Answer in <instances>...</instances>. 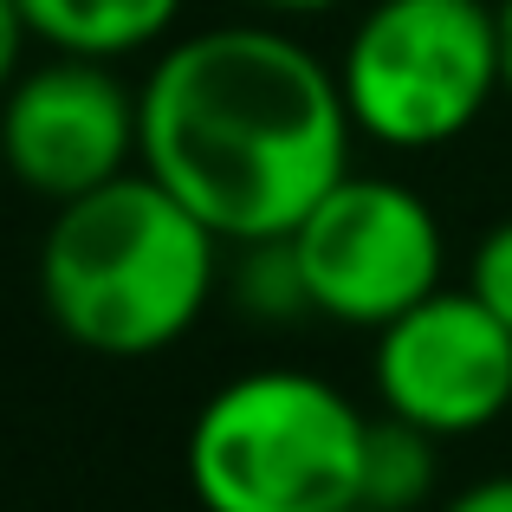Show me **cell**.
Here are the masks:
<instances>
[{
  "instance_id": "cell-1",
  "label": "cell",
  "mask_w": 512,
  "mask_h": 512,
  "mask_svg": "<svg viewBox=\"0 0 512 512\" xmlns=\"http://www.w3.org/2000/svg\"><path fill=\"white\" fill-rule=\"evenodd\" d=\"M137 98L143 175H156L221 247L292 234L350 175L357 124L338 65L292 26L247 13L169 39Z\"/></svg>"
},
{
  "instance_id": "cell-2",
  "label": "cell",
  "mask_w": 512,
  "mask_h": 512,
  "mask_svg": "<svg viewBox=\"0 0 512 512\" xmlns=\"http://www.w3.org/2000/svg\"><path fill=\"white\" fill-rule=\"evenodd\" d=\"M221 273L227 247L143 169L52 208L33 253L52 331L111 363L175 350L208 318Z\"/></svg>"
},
{
  "instance_id": "cell-3",
  "label": "cell",
  "mask_w": 512,
  "mask_h": 512,
  "mask_svg": "<svg viewBox=\"0 0 512 512\" xmlns=\"http://www.w3.org/2000/svg\"><path fill=\"white\" fill-rule=\"evenodd\" d=\"M370 415L331 376L260 363L208 389L182 441L201 512H344L357 506Z\"/></svg>"
},
{
  "instance_id": "cell-4",
  "label": "cell",
  "mask_w": 512,
  "mask_h": 512,
  "mask_svg": "<svg viewBox=\"0 0 512 512\" xmlns=\"http://www.w3.org/2000/svg\"><path fill=\"white\" fill-rule=\"evenodd\" d=\"M357 143L428 156L461 143L500 85V20L487 0H370L338 52Z\"/></svg>"
},
{
  "instance_id": "cell-5",
  "label": "cell",
  "mask_w": 512,
  "mask_h": 512,
  "mask_svg": "<svg viewBox=\"0 0 512 512\" xmlns=\"http://www.w3.org/2000/svg\"><path fill=\"white\" fill-rule=\"evenodd\" d=\"M312 312L344 331H383L448 286V227L435 201L402 175L350 169L292 227Z\"/></svg>"
},
{
  "instance_id": "cell-6",
  "label": "cell",
  "mask_w": 512,
  "mask_h": 512,
  "mask_svg": "<svg viewBox=\"0 0 512 512\" xmlns=\"http://www.w3.org/2000/svg\"><path fill=\"white\" fill-rule=\"evenodd\" d=\"M0 169L46 208L143 169V98L104 59H33L0 98Z\"/></svg>"
},
{
  "instance_id": "cell-7",
  "label": "cell",
  "mask_w": 512,
  "mask_h": 512,
  "mask_svg": "<svg viewBox=\"0 0 512 512\" xmlns=\"http://www.w3.org/2000/svg\"><path fill=\"white\" fill-rule=\"evenodd\" d=\"M376 409L435 441L487 435L512 409V331L467 286H441L370 338Z\"/></svg>"
},
{
  "instance_id": "cell-8",
  "label": "cell",
  "mask_w": 512,
  "mask_h": 512,
  "mask_svg": "<svg viewBox=\"0 0 512 512\" xmlns=\"http://www.w3.org/2000/svg\"><path fill=\"white\" fill-rule=\"evenodd\" d=\"M33 46L65 59H143L163 52L182 26L188 0H20Z\"/></svg>"
},
{
  "instance_id": "cell-9",
  "label": "cell",
  "mask_w": 512,
  "mask_h": 512,
  "mask_svg": "<svg viewBox=\"0 0 512 512\" xmlns=\"http://www.w3.org/2000/svg\"><path fill=\"white\" fill-rule=\"evenodd\" d=\"M441 493V441L422 428L396 422V415H370V441H363V480L357 506L370 512H422Z\"/></svg>"
},
{
  "instance_id": "cell-10",
  "label": "cell",
  "mask_w": 512,
  "mask_h": 512,
  "mask_svg": "<svg viewBox=\"0 0 512 512\" xmlns=\"http://www.w3.org/2000/svg\"><path fill=\"white\" fill-rule=\"evenodd\" d=\"M221 292L247 325H299V318H318L312 292H305V273H299V253H292V234L227 247Z\"/></svg>"
},
{
  "instance_id": "cell-11",
  "label": "cell",
  "mask_w": 512,
  "mask_h": 512,
  "mask_svg": "<svg viewBox=\"0 0 512 512\" xmlns=\"http://www.w3.org/2000/svg\"><path fill=\"white\" fill-rule=\"evenodd\" d=\"M467 292L512 331V214L480 234L474 260H467Z\"/></svg>"
},
{
  "instance_id": "cell-12",
  "label": "cell",
  "mask_w": 512,
  "mask_h": 512,
  "mask_svg": "<svg viewBox=\"0 0 512 512\" xmlns=\"http://www.w3.org/2000/svg\"><path fill=\"white\" fill-rule=\"evenodd\" d=\"M26 46H33V33H26V13H20V0H0V98L13 91V78L26 72Z\"/></svg>"
},
{
  "instance_id": "cell-13",
  "label": "cell",
  "mask_w": 512,
  "mask_h": 512,
  "mask_svg": "<svg viewBox=\"0 0 512 512\" xmlns=\"http://www.w3.org/2000/svg\"><path fill=\"white\" fill-rule=\"evenodd\" d=\"M435 512H512V474H487V480H474V487H461V493H448Z\"/></svg>"
},
{
  "instance_id": "cell-14",
  "label": "cell",
  "mask_w": 512,
  "mask_h": 512,
  "mask_svg": "<svg viewBox=\"0 0 512 512\" xmlns=\"http://www.w3.org/2000/svg\"><path fill=\"white\" fill-rule=\"evenodd\" d=\"M253 20H273V26H299V20H325V13L350 7V0H240Z\"/></svg>"
},
{
  "instance_id": "cell-15",
  "label": "cell",
  "mask_w": 512,
  "mask_h": 512,
  "mask_svg": "<svg viewBox=\"0 0 512 512\" xmlns=\"http://www.w3.org/2000/svg\"><path fill=\"white\" fill-rule=\"evenodd\" d=\"M493 20H500V85L512 98V0H493Z\"/></svg>"
},
{
  "instance_id": "cell-16",
  "label": "cell",
  "mask_w": 512,
  "mask_h": 512,
  "mask_svg": "<svg viewBox=\"0 0 512 512\" xmlns=\"http://www.w3.org/2000/svg\"><path fill=\"white\" fill-rule=\"evenodd\" d=\"M344 512H370V506H344Z\"/></svg>"
}]
</instances>
